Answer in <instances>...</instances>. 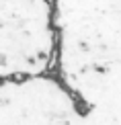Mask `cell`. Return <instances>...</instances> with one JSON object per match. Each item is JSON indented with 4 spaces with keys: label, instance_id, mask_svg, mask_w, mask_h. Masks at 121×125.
I'll return each mask as SVG.
<instances>
[{
    "label": "cell",
    "instance_id": "obj_1",
    "mask_svg": "<svg viewBox=\"0 0 121 125\" xmlns=\"http://www.w3.org/2000/svg\"><path fill=\"white\" fill-rule=\"evenodd\" d=\"M51 74L74 98L121 86V0H49Z\"/></svg>",
    "mask_w": 121,
    "mask_h": 125
}]
</instances>
